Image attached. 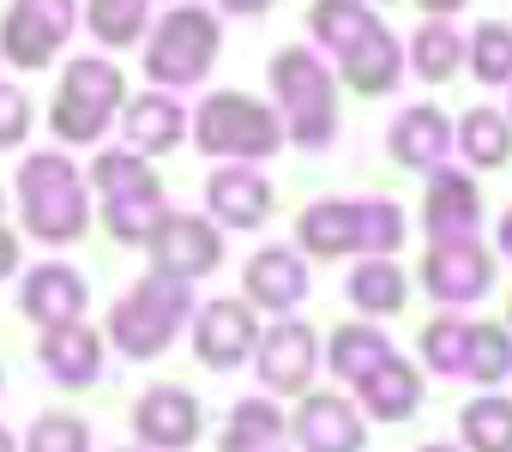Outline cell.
Wrapping results in <instances>:
<instances>
[{
    "label": "cell",
    "mask_w": 512,
    "mask_h": 452,
    "mask_svg": "<svg viewBox=\"0 0 512 452\" xmlns=\"http://www.w3.org/2000/svg\"><path fill=\"white\" fill-rule=\"evenodd\" d=\"M13 193H19L25 236H37L43 248H73L91 230V193H85V175L67 151H31L19 163Z\"/></svg>",
    "instance_id": "obj_1"
},
{
    "label": "cell",
    "mask_w": 512,
    "mask_h": 452,
    "mask_svg": "<svg viewBox=\"0 0 512 452\" xmlns=\"http://www.w3.org/2000/svg\"><path fill=\"white\" fill-rule=\"evenodd\" d=\"M266 79H272V109L284 121V139L302 145V151H326L338 139V79H332V67L308 43H290V49L272 55Z\"/></svg>",
    "instance_id": "obj_2"
},
{
    "label": "cell",
    "mask_w": 512,
    "mask_h": 452,
    "mask_svg": "<svg viewBox=\"0 0 512 452\" xmlns=\"http://www.w3.org/2000/svg\"><path fill=\"white\" fill-rule=\"evenodd\" d=\"M187 320H193V284L151 266V272L109 308L103 338H109L127 362H157V356L181 338Z\"/></svg>",
    "instance_id": "obj_3"
},
{
    "label": "cell",
    "mask_w": 512,
    "mask_h": 452,
    "mask_svg": "<svg viewBox=\"0 0 512 452\" xmlns=\"http://www.w3.org/2000/svg\"><path fill=\"white\" fill-rule=\"evenodd\" d=\"M91 181H97V217H103V230H109L121 248H145V236L157 230L163 211H169L157 169H151L139 151L115 145V151H97Z\"/></svg>",
    "instance_id": "obj_4"
},
{
    "label": "cell",
    "mask_w": 512,
    "mask_h": 452,
    "mask_svg": "<svg viewBox=\"0 0 512 452\" xmlns=\"http://www.w3.org/2000/svg\"><path fill=\"white\" fill-rule=\"evenodd\" d=\"M193 145L217 163H266L284 151V121L247 91H211L193 109Z\"/></svg>",
    "instance_id": "obj_5"
},
{
    "label": "cell",
    "mask_w": 512,
    "mask_h": 452,
    "mask_svg": "<svg viewBox=\"0 0 512 452\" xmlns=\"http://www.w3.org/2000/svg\"><path fill=\"white\" fill-rule=\"evenodd\" d=\"M127 103V79L109 55H73L61 67V91L49 103V133L61 145H97Z\"/></svg>",
    "instance_id": "obj_6"
},
{
    "label": "cell",
    "mask_w": 512,
    "mask_h": 452,
    "mask_svg": "<svg viewBox=\"0 0 512 452\" xmlns=\"http://www.w3.org/2000/svg\"><path fill=\"white\" fill-rule=\"evenodd\" d=\"M217 49H223V25L211 7H199V0L169 7L157 31L145 37V79L157 91H187L217 67Z\"/></svg>",
    "instance_id": "obj_7"
},
{
    "label": "cell",
    "mask_w": 512,
    "mask_h": 452,
    "mask_svg": "<svg viewBox=\"0 0 512 452\" xmlns=\"http://www.w3.org/2000/svg\"><path fill=\"white\" fill-rule=\"evenodd\" d=\"M79 25V0H13L0 19V61L19 73H43Z\"/></svg>",
    "instance_id": "obj_8"
},
{
    "label": "cell",
    "mask_w": 512,
    "mask_h": 452,
    "mask_svg": "<svg viewBox=\"0 0 512 452\" xmlns=\"http://www.w3.org/2000/svg\"><path fill=\"white\" fill-rule=\"evenodd\" d=\"M247 362L260 368V386H266V392H284V398H302V392L314 386V374L326 368V362H320V332H314L308 320H296V314L272 320V326L260 332V344H253Z\"/></svg>",
    "instance_id": "obj_9"
},
{
    "label": "cell",
    "mask_w": 512,
    "mask_h": 452,
    "mask_svg": "<svg viewBox=\"0 0 512 452\" xmlns=\"http://www.w3.org/2000/svg\"><path fill=\"white\" fill-rule=\"evenodd\" d=\"M416 278H422V290H428L440 308H470V302H482V296L494 290L500 260L482 248V236H470V242H434V248L422 254Z\"/></svg>",
    "instance_id": "obj_10"
},
{
    "label": "cell",
    "mask_w": 512,
    "mask_h": 452,
    "mask_svg": "<svg viewBox=\"0 0 512 452\" xmlns=\"http://www.w3.org/2000/svg\"><path fill=\"white\" fill-rule=\"evenodd\" d=\"M145 254H151V266H157V272L199 284V278H211V272L223 266V230H217L211 217L163 211V223L145 236Z\"/></svg>",
    "instance_id": "obj_11"
},
{
    "label": "cell",
    "mask_w": 512,
    "mask_h": 452,
    "mask_svg": "<svg viewBox=\"0 0 512 452\" xmlns=\"http://www.w3.org/2000/svg\"><path fill=\"white\" fill-rule=\"evenodd\" d=\"M253 344H260V308H253L247 296H217L205 308H193V356L199 368L211 374H229L253 356Z\"/></svg>",
    "instance_id": "obj_12"
},
{
    "label": "cell",
    "mask_w": 512,
    "mask_h": 452,
    "mask_svg": "<svg viewBox=\"0 0 512 452\" xmlns=\"http://www.w3.org/2000/svg\"><path fill=\"white\" fill-rule=\"evenodd\" d=\"M205 211H211L217 230L253 236V230H266V223H272L278 199H272V181L253 169V163H223L205 181Z\"/></svg>",
    "instance_id": "obj_13"
},
{
    "label": "cell",
    "mask_w": 512,
    "mask_h": 452,
    "mask_svg": "<svg viewBox=\"0 0 512 452\" xmlns=\"http://www.w3.org/2000/svg\"><path fill=\"white\" fill-rule=\"evenodd\" d=\"M133 434H139V446L145 452H187L199 434H205V404L187 392V386H151V392H139V404H133Z\"/></svg>",
    "instance_id": "obj_14"
},
{
    "label": "cell",
    "mask_w": 512,
    "mask_h": 452,
    "mask_svg": "<svg viewBox=\"0 0 512 452\" xmlns=\"http://www.w3.org/2000/svg\"><path fill=\"white\" fill-rule=\"evenodd\" d=\"M290 434H296L302 452H362V446H368V416H362L350 398L314 392V386H308L302 404H296Z\"/></svg>",
    "instance_id": "obj_15"
},
{
    "label": "cell",
    "mask_w": 512,
    "mask_h": 452,
    "mask_svg": "<svg viewBox=\"0 0 512 452\" xmlns=\"http://www.w3.org/2000/svg\"><path fill=\"white\" fill-rule=\"evenodd\" d=\"M308 260L296 254V248H260L247 266H241V296L260 308V314H272V320H284V314H296L302 302H308Z\"/></svg>",
    "instance_id": "obj_16"
},
{
    "label": "cell",
    "mask_w": 512,
    "mask_h": 452,
    "mask_svg": "<svg viewBox=\"0 0 512 452\" xmlns=\"http://www.w3.org/2000/svg\"><path fill=\"white\" fill-rule=\"evenodd\" d=\"M422 230H428V242H470V236H482V187L464 169H434L428 175Z\"/></svg>",
    "instance_id": "obj_17"
},
{
    "label": "cell",
    "mask_w": 512,
    "mask_h": 452,
    "mask_svg": "<svg viewBox=\"0 0 512 452\" xmlns=\"http://www.w3.org/2000/svg\"><path fill=\"white\" fill-rule=\"evenodd\" d=\"M85 308H91L85 278H79L67 260H43V266H31L25 284H19V314H25L31 326H43V332L85 320Z\"/></svg>",
    "instance_id": "obj_18"
},
{
    "label": "cell",
    "mask_w": 512,
    "mask_h": 452,
    "mask_svg": "<svg viewBox=\"0 0 512 452\" xmlns=\"http://www.w3.org/2000/svg\"><path fill=\"white\" fill-rule=\"evenodd\" d=\"M103 350H109V338L91 332L85 320H73V326H49V332H43L37 362H43V374H49L61 392H85V386L103 380Z\"/></svg>",
    "instance_id": "obj_19"
},
{
    "label": "cell",
    "mask_w": 512,
    "mask_h": 452,
    "mask_svg": "<svg viewBox=\"0 0 512 452\" xmlns=\"http://www.w3.org/2000/svg\"><path fill=\"white\" fill-rule=\"evenodd\" d=\"M296 254L302 260H350V254H362V199H314L296 217Z\"/></svg>",
    "instance_id": "obj_20"
},
{
    "label": "cell",
    "mask_w": 512,
    "mask_h": 452,
    "mask_svg": "<svg viewBox=\"0 0 512 452\" xmlns=\"http://www.w3.org/2000/svg\"><path fill=\"white\" fill-rule=\"evenodd\" d=\"M386 151H392L398 169H416V175L446 169V157H452V121H446V109H434V103H410V109L392 121Z\"/></svg>",
    "instance_id": "obj_21"
},
{
    "label": "cell",
    "mask_w": 512,
    "mask_h": 452,
    "mask_svg": "<svg viewBox=\"0 0 512 452\" xmlns=\"http://www.w3.org/2000/svg\"><path fill=\"white\" fill-rule=\"evenodd\" d=\"M115 121L127 133V151H139V157H163V151H175L187 139V109L175 103V91H157V85L127 97Z\"/></svg>",
    "instance_id": "obj_22"
},
{
    "label": "cell",
    "mask_w": 512,
    "mask_h": 452,
    "mask_svg": "<svg viewBox=\"0 0 512 452\" xmlns=\"http://www.w3.org/2000/svg\"><path fill=\"white\" fill-rule=\"evenodd\" d=\"M356 404H362L368 422H410L416 404H422V368L392 350L386 362H374V368L356 380Z\"/></svg>",
    "instance_id": "obj_23"
},
{
    "label": "cell",
    "mask_w": 512,
    "mask_h": 452,
    "mask_svg": "<svg viewBox=\"0 0 512 452\" xmlns=\"http://www.w3.org/2000/svg\"><path fill=\"white\" fill-rule=\"evenodd\" d=\"M338 79H344L356 97H392L398 79H404V43H398L386 25H374L356 49L338 55Z\"/></svg>",
    "instance_id": "obj_24"
},
{
    "label": "cell",
    "mask_w": 512,
    "mask_h": 452,
    "mask_svg": "<svg viewBox=\"0 0 512 452\" xmlns=\"http://www.w3.org/2000/svg\"><path fill=\"white\" fill-rule=\"evenodd\" d=\"M344 290H350V308H356L362 320H392V314H404V302H410L404 266H398V260H374V254L356 260V272H350Z\"/></svg>",
    "instance_id": "obj_25"
},
{
    "label": "cell",
    "mask_w": 512,
    "mask_h": 452,
    "mask_svg": "<svg viewBox=\"0 0 512 452\" xmlns=\"http://www.w3.org/2000/svg\"><path fill=\"white\" fill-rule=\"evenodd\" d=\"M452 151L470 169H506L512 163V121H506V109H488V103L464 109V121L452 127Z\"/></svg>",
    "instance_id": "obj_26"
},
{
    "label": "cell",
    "mask_w": 512,
    "mask_h": 452,
    "mask_svg": "<svg viewBox=\"0 0 512 452\" xmlns=\"http://www.w3.org/2000/svg\"><path fill=\"white\" fill-rule=\"evenodd\" d=\"M320 350H326L320 362H332V374H338L344 386H356L374 362L392 356V338H386L374 320H350V326H332V344H320Z\"/></svg>",
    "instance_id": "obj_27"
},
{
    "label": "cell",
    "mask_w": 512,
    "mask_h": 452,
    "mask_svg": "<svg viewBox=\"0 0 512 452\" xmlns=\"http://www.w3.org/2000/svg\"><path fill=\"white\" fill-rule=\"evenodd\" d=\"M464 67V37L452 31V19H422V31L410 37L404 73H416L422 85H446Z\"/></svg>",
    "instance_id": "obj_28"
},
{
    "label": "cell",
    "mask_w": 512,
    "mask_h": 452,
    "mask_svg": "<svg viewBox=\"0 0 512 452\" xmlns=\"http://www.w3.org/2000/svg\"><path fill=\"white\" fill-rule=\"evenodd\" d=\"M380 19L368 13V0H314L308 7V31H314V43L338 61L344 49H356L368 31H374Z\"/></svg>",
    "instance_id": "obj_29"
},
{
    "label": "cell",
    "mask_w": 512,
    "mask_h": 452,
    "mask_svg": "<svg viewBox=\"0 0 512 452\" xmlns=\"http://www.w3.org/2000/svg\"><path fill=\"white\" fill-rule=\"evenodd\" d=\"M458 440L470 452H512V398L476 392L470 404H458Z\"/></svg>",
    "instance_id": "obj_30"
},
{
    "label": "cell",
    "mask_w": 512,
    "mask_h": 452,
    "mask_svg": "<svg viewBox=\"0 0 512 452\" xmlns=\"http://www.w3.org/2000/svg\"><path fill=\"white\" fill-rule=\"evenodd\" d=\"M284 440V410L272 398H241L217 434V452H266Z\"/></svg>",
    "instance_id": "obj_31"
},
{
    "label": "cell",
    "mask_w": 512,
    "mask_h": 452,
    "mask_svg": "<svg viewBox=\"0 0 512 452\" xmlns=\"http://www.w3.org/2000/svg\"><path fill=\"white\" fill-rule=\"evenodd\" d=\"M464 374H470L476 386H500V380H512V332L494 326V320H470Z\"/></svg>",
    "instance_id": "obj_32"
},
{
    "label": "cell",
    "mask_w": 512,
    "mask_h": 452,
    "mask_svg": "<svg viewBox=\"0 0 512 452\" xmlns=\"http://www.w3.org/2000/svg\"><path fill=\"white\" fill-rule=\"evenodd\" d=\"M416 350H422V362H428V374H464V350H470V320L464 314H440V320H428L422 332H416Z\"/></svg>",
    "instance_id": "obj_33"
},
{
    "label": "cell",
    "mask_w": 512,
    "mask_h": 452,
    "mask_svg": "<svg viewBox=\"0 0 512 452\" xmlns=\"http://www.w3.org/2000/svg\"><path fill=\"white\" fill-rule=\"evenodd\" d=\"M145 13H151V0H91V37L103 49H133L151 25Z\"/></svg>",
    "instance_id": "obj_34"
},
{
    "label": "cell",
    "mask_w": 512,
    "mask_h": 452,
    "mask_svg": "<svg viewBox=\"0 0 512 452\" xmlns=\"http://www.w3.org/2000/svg\"><path fill=\"white\" fill-rule=\"evenodd\" d=\"M410 242V223L398 199H362V254L374 260H398Z\"/></svg>",
    "instance_id": "obj_35"
},
{
    "label": "cell",
    "mask_w": 512,
    "mask_h": 452,
    "mask_svg": "<svg viewBox=\"0 0 512 452\" xmlns=\"http://www.w3.org/2000/svg\"><path fill=\"white\" fill-rule=\"evenodd\" d=\"M464 67L482 85H512V25H476V37H464Z\"/></svg>",
    "instance_id": "obj_36"
},
{
    "label": "cell",
    "mask_w": 512,
    "mask_h": 452,
    "mask_svg": "<svg viewBox=\"0 0 512 452\" xmlns=\"http://www.w3.org/2000/svg\"><path fill=\"white\" fill-rule=\"evenodd\" d=\"M19 452H91V428L73 410H43L25 428V446Z\"/></svg>",
    "instance_id": "obj_37"
},
{
    "label": "cell",
    "mask_w": 512,
    "mask_h": 452,
    "mask_svg": "<svg viewBox=\"0 0 512 452\" xmlns=\"http://www.w3.org/2000/svg\"><path fill=\"white\" fill-rule=\"evenodd\" d=\"M31 121H37L31 97L19 85H0V151H19L31 139Z\"/></svg>",
    "instance_id": "obj_38"
},
{
    "label": "cell",
    "mask_w": 512,
    "mask_h": 452,
    "mask_svg": "<svg viewBox=\"0 0 512 452\" xmlns=\"http://www.w3.org/2000/svg\"><path fill=\"white\" fill-rule=\"evenodd\" d=\"M19 272V236L7 230V223H0V284H7Z\"/></svg>",
    "instance_id": "obj_39"
},
{
    "label": "cell",
    "mask_w": 512,
    "mask_h": 452,
    "mask_svg": "<svg viewBox=\"0 0 512 452\" xmlns=\"http://www.w3.org/2000/svg\"><path fill=\"white\" fill-rule=\"evenodd\" d=\"M223 13H235V19H266L272 13V0H217Z\"/></svg>",
    "instance_id": "obj_40"
},
{
    "label": "cell",
    "mask_w": 512,
    "mask_h": 452,
    "mask_svg": "<svg viewBox=\"0 0 512 452\" xmlns=\"http://www.w3.org/2000/svg\"><path fill=\"white\" fill-rule=\"evenodd\" d=\"M422 7V19H452V13H464V0H416Z\"/></svg>",
    "instance_id": "obj_41"
},
{
    "label": "cell",
    "mask_w": 512,
    "mask_h": 452,
    "mask_svg": "<svg viewBox=\"0 0 512 452\" xmlns=\"http://www.w3.org/2000/svg\"><path fill=\"white\" fill-rule=\"evenodd\" d=\"M494 242H500V260H512V211L500 217V236H494Z\"/></svg>",
    "instance_id": "obj_42"
},
{
    "label": "cell",
    "mask_w": 512,
    "mask_h": 452,
    "mask_svg": "<svg viewBox=\"0 0 512 452\" xmlns=\"http://www.w3.org/2000/svg\"><path fill=\"white\" fill-rule=\"evenodd\" d=\"M0 452H19V434H13L7 422H0Z\"/></svg>",
    "instance_id": "obj_43"
},
{
    "label": "cell",
    "mask_w": 512,
    "mask_h": 452,
    "mask_svg": "<svg viewBox=\"0 0 512 452\" xmlns=\"http://www.w3.org/2000/svg\"><path fill=\"white\" fill-rule=\"evenodd\" d=\"M416 452H458L452 440H428V446H416Z\"/></svg>",
    "instance_id": "obj_44"
},
{
    "label": "cell",
    "mask_w": 512,
    "mask_h": 452,
    "mask_svg": "<svg viewBox=\"0 0 512 452\" xmlns=\"http://www.w3.org/2000/svg\"><path fill=\"white\" fill-rule=\"evenodd\" d=\"M506 332H512V296H506Z\"/></svg>",
    "instance_id": "obj_45"
},
{
    "label": "cell",
    "mask_w": 512,
    "mask_h": 452,
    "mask_svg": "<svg viewBox=\"0 0 512 452\" xmlns=\"http://www.w3.org/2000/svg\"><path fill=\"white\" fill-rule=\"evenodd\" d=\"M0 217H7V187H0Z\"/></svg>",
    "instance_id": "obj_46"
},
{
    "label": "cell",
    "mask_w": 512,
    "mask_h": 452,
    "mask_svg": "<svg viewBox=\"0 0 512 452\" xmlns=\"http://www.w3.org/2000/svg\"><path fill=\"white\" fill-rule=\"evenodd\" d=\"M506 91H512V85H506ZM506 121H512V103H506Z\"/></svg>",
    "instance_id": "obj_47"
},
{
    "label": "cell",
    "mask_w": 512,
    "mask_h": 452,
    "mask_svg": "<svg viewBox=\"0 0 512 452\" xmlns=\"http://www.w3.org/2000/svg\"><path fill=\"white\" fill-rule=\"evenodd\" d=\"M380 7H392V0H380Z\"/></svg>",
    "instance_id": "obj_48"
},
{
    "label": "cell",
    "mask_w": 512,
    "mask_h": 452,
    "mask_svg": "<svg viewBox=\"0 0 512 452\" xmlns=\"http://www.w3.org/2000/svg\"><path fill=\"white\" fill-rule=\"evenodd\" d=\"M0 386H7V374H0Z\"/></svg>",
    "instance_id": "obj_49"
},
{
    "label": "cell",
    "mask_w": 512,
    "mask_h": 452,
    "mask_svg": "<svg viewBox=\"0 0 512 452\" xmlns=\"http://www.w3.org/2000/svg\"><path fill=\"white\" fill-rule=\"evenodd\" d=\"M266 452H278V446H266Z\"/></svg>",
    "instance_id": "obj_50"
}]
</instances>
